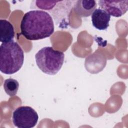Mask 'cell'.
Instances as JSON below:
<instances>
[{"label":"cell","mask_w":128,"mask_h":128,"mask_svg":"<svg viewBox=\"0 0 128 128\" xmlns=\"http://www.w3.org/2000/svg\"><path fill=\"white\" fill-rule=\"evenodd\" d=\"M21 34L28 40H36L50 37L54 32V24L50 15L40 10L26 12L20 22Z\"/></svg>","instance_id":"1"},{"label":"cell","mask_w":128,"mask_h":128,"mask_svg":"<svg viewBox=\"0 0 128 128\" xmlns=\"http://www.w3.org/2000/svg\"><path fill=\"white\" fill-rule=\"evenodd\" d=\"M24 52L20 46L13 40L3 42L0 46V70L6 74L18 72L22 66Z\"/></svg>","instance_id":"2"},{"label":"cell","mask_w":128,"mask_h":128,"mask_svg":"<svg viewBox=\"0 0 128 128\" xmlns=\"http://www.w3.org/2000/svg\"><path fill=\"white\" fill-rule=\"evenodd\" d=\"M64 58V54L54 50L52 47L46 46L41 48L35 55L36 64L44 73L54 75L62 68Z\"/></svg>","instance_id":"3"},{"label":"cell","mask_w":128,"mask_h":128,"mask_svg":"<svg viewBox=\"0 0 128 128\" xmlns=\"http://www.w3.org/2000/svg\"><path fill=\"white\" fill-rule=\"evenodd\" d=\"M38 116L36 111L29 106L16 108L12 114L14 126L18 128H32L38 122Z\"/></svg>","instance_id":"4"},{"label":"cell","mask_w":128,"mask_h":128,"mask_svg":"<svg viewBox=\"0 0 128 128\" xmlns=\"http://www.w3.org/2000/svg\"><path fill=\"white\" fill-rule=\"evenodd\" d=\"M99 6L110 16L120 17L128 10V0H99Z\"/></svg>","instance_id":"5"},{"label":"cell","mask_w":128,"mask_h":128,"mask_svg":"<svg viewBox=\"0 0 128 128\" xmlns=\"http://www.w3.org/2000/svg\"><path fill=\"white\" fill-rule=\"evenodd\" d=\"M92 26L98 30H106L109 26L110 16L101 8H96L91 16Z\"/></svg>","instance_id":"6"},{"label":"cell","mask_w":128,"mask_h":128,"mask_svg":"<svg viewBox=\"0 0 128 128\" xmlns=\"http://www.w3.org/2000/svg\"><path fill=\"white\" fill-rule=\"evenodd\" d=\"M97 4L94 0H79L74 5V12L80 17H88L92 15L96 9Z\"/></svg>","instance_id":"7"},{"label":"cell","mask_w":128,"mask_h":128,"mask_svg":"<svg viewBox=\"0 0 128 128\" xmlns=\"http://www.w3.org/2000/svg\"><path fill=\"white\" fill-rule=\"evenodd\" d=\"M14 37L12 24L6 20H0V41L2 43L12 41Z\"/></svg>","instance_id":"8"},{"label":"cell","mask_w":128,"mask_h":128,"mask_svg":"<svg viewBox=\"0 0 128 128\" xmlns=\"http://www.w3.org/2000/svg\"><path fill=\"white\" fill-rule=\"evenodd\" d=\"M3 86L6 94L10 96H14L17 94L19 88V83L16 80L9 78L4 80Z\"/></svg>","instance_id":"9"}]
</instances>
